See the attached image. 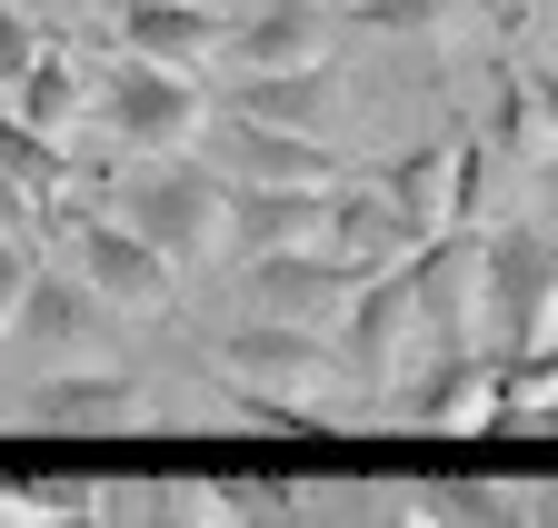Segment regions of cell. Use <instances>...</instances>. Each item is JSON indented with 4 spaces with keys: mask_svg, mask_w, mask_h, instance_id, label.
I'll list each match as a JSON object with an SVG mask.
<instances>
[{
    "mask_svg": "<svg viewBox=\"0 0 558 528\" xmlns=\"http://www.w3.org/2000/svg\"><path fill=\"white\" fill-rule=\"evenodd\" d=\"M230 200H240V189L209 170V160H190V150H170V160H150V170H120V180H110V220L140 230L170 270H180V259L230 249Z\"/></svg>",
    "mask_w": 558,
    "mask_h": 528,
    "instance_id": "obj_1",
    "label": "cell"
},
{
    "mask_svg": "<svg viewBox=\"0 0 558 528\" xmlns=\"http://www.w3.org/2000/svg\"><path fill=\"white\" fill-rule=\"evenodd\" d=\"M90 120H100V140L140 150V160H170L190 150L199 130H209V90L190 71H160V60H110V71L90 81Z\"/></svg>",
    "mask_w": 558,
    "mask_h": 528,
    "instance_id": "obj_2",
    "label": "cell"
},
{
    "mask_svg": "<svg viewBox=\"0 0 558 528\" xmlns=\"http://www.w3.org/2000/svg\"><path fill=\"white\" fill-rule=\"evenodd\" d=\"M558 299V240L538 220H499L478 240V309H488V359H529L538 349V319Z\"/></svg>",
    "mask_w": 558,
    "mask_h": 528,
    "instance_id": "obj_3",
    "label": "cell"
},
{
    "mask_svg": "<svg viewBox=\"0 0 558 528\" xmlns=\"http://www.w3.org/2000/svg\"><path fill=\"white\" fill-rule=\"evenodd\" d=\"M60 220V240H70V270H81L90 290H100V309H120V319H150V309H170L180 299V270L140 240V230H120L110 210H50Z\"/></svg>",
    "mask_w": 558,
    "mask_h": 528,
    "instance_id": "obj_4",
    "label": "cell"
},
{
    "mask_svg": "<svg viewBox=\"0 0 558 528\" xmlns=\"http://www.w3.org/2000/svg\"><path fill=\"white\" fill-rule=\"evenodd\" d=\"M199 160L220 170L230 189H339L349 180V150L300 140V130H269V120H240V110H209Z\"/></svg>",
    "mask_w": 558,
    "mask_h": 528,
    "instance_id": "obj_5",
    "label": "cell"
},
{
    "mask_svg": "<svg viewBox=\"0 0 558 528\" xmlns=\"http://www.w3.org/2000/svg\"><path fill=\"white\" fill-rule=\"evenodd\" d=\"M379 270H360V259L339 249H279V259H250L240 290L259 319H290V329H319V319H349V299H360Z\"/></svg>",
    "mask_w": 558,
    "mask_h": 528,
    "instance_id": "obj_6",
    "label": "cell"
},
{
    "mask_svg": "<svg viewBox=\"0 0 558 528\" xmlns=\"http://www.w3.org/2000/svg\"><path fill=\"white\" fill-rule=\"evenodd\" d=\"M110 319H120V309H100V290H90L81 270H40L11 340H21L31 359H50V369H90V359H110Z\"/></svg>",
    "mask_w": 558,
    "mask_h": 528,
    "instance_id": "obj_7",
    "label": "cell"
},
{
    "mask_svg": "<svg viewBox=\"0 0 558 528\" xmlns=\"http://www.w3.org/2000/svg\"><path fill=\"white\" fill-rule=\"evenodd\" d=\"M21 419L70 439V429H140L150 409H140V379H130V369L90 359V369H40V379L21 389Z\"/></svg>",
    "mask_w": 558,
    "mask_h": 528,
    "instance_id": "obj_8",
    "label": "cell"
},
{
    "mask_svg": "<svg viewBox=\"0 0 558 528\" xmlns=\"http://www.w3.org/2000/svg\"><path fill=\"white\" fill-rule=\"evenodd\" d=\"M110 40L130 60H160V71H190L199 81V60L230 50V11H209V0H120Z\"/></svg>",
    "mask_w": 558,
    "mask_h": 528,
    "instance_id": "obj_9",
    "label": "cell"
},
{
    "mask_svg": "<svg viewBox=\"0 0 558 528\" xmlns=\"http://www.w3.org/2000/svg\"><path fill=\"white\" fill-rule=\"evenodd\" d=\"M369 170H379L389 210H399V240H409V259H418V249H439V240L459 230V140H418V150H399V160H369Z\"/></svg>",
    "mask_w": 558,
    "mask_h": 528,
    "instance_id": "obj_10",
    "label": "cell"
},
{
    "mask_svg": "<svg viewBox=\"0 0 558 528\" xmlns=\"http://www.w3.org/2000/svg\"><path fill=\"white\" fill-rule=\"evenodd\" d=\"M230 71H310V60H329V11L319 0H250V11H230Z\"/></svg>",
    "mask_w": 558,
    "mask_h": 528,
    "instance_id": "obj_11",
    "label": "cell"
},
{
    "mask_svg": "<svg viewBox=\"0 0 558 528\" xmlns=\"http://www.w3.org/2000/svg\"><path fill=\"white\" fill-rule=\"evenodd\" d=\"M220 110L269 120V130H300V140H329V120H339V71H329V60H310V71H250V81L220 90Z\"/></svg>",
    "mask_w": 558,
    "mask_h": 528,
    "instance_id": "obj_12",
    "label": "cell"
},
{
    "mask_svg": "<svg viewBox=\"0 0 558 528\" xmlns=\"http://www.w3.org/2000/svg\"><path fill=\"white\" fill-rule=\"evenodd\" d=\"M230 249L240 259L329 249V189H240V200H230Z\"/></svg>",
    "mask_w": 558,
    "mask_h": 528,
    "instance_id": "obj_13",
    "label": "cell"
},
{
    "mask_svg": "<svg viewBox=\"0 0 558 528\" xmlns=\"http://www.w3.org/2000/svg\"><path fill=\"white\" fill-rule=\"evenodd\" d=\"M329 249L360 259V270H409V240H399V210H389L379 170H349L329 189Z\"/></svg>",
    "mask_w": 558,
    "mask_h": 528,
    "instance_id": "obj_14",
    "label": "cell"
},
{
    "mask_svg": "<svg viewBox=\"0 0 558 528\" xmlns=\"http://www.w3.org/2000/svg\"><path fill=\"white\" fill-rule=\"evenodd\" d=\"M90 81H100V71H81V50H60V40H50L31 71H21V90H0V110L31 120L40 140H60L70 120H90Z\"/></svg>",
    "mask_w": 558,
    "mask_h": 528,
    "instance_id": "obj_15",
    "label": "cell"
},
{
    "mask_svg": "<svg viewBox=\"0 0 558 528\" xmlns=\"http://www.w3.org/2000/svg\"><path fill=\"white\" fill-rule=\"evenodd\" d=\"M160 528H279V508L259 489H230V479L180 469V479H160Z\"/></svg>",
    "mask_w": 558,
    "mask_h": 528,
    "instance_id": "obj_16",
    "label": "cell"
},
{
    "mask_svg": "<svg viewBox=\"0 0 558 528\" xmlns=\"http://www.w3.org/2000/svg\"><path fill=\"white\" fill-rule=\"evenodd\" d=\"M0 170H11V180L31 189L40 210H60V189H70V160H60V140H40V130H31V120H11V110H0Z\"/></svg>",
    "mask_w": 558,
    "mask_h": 528,
    "instance_id": "obj_17",
    "label": "cell"
},
{
    "mask_svg": "<svg viewBox=\"0 0 558 528\" xmlns=\"http://www.w3.org/2000/svg\"><path fill=\"white\" fill-rule=\"evenodd\" d=\"M349 21L379 30V40H439L459 21V0H349Z\"/></svg>",
    "mask_w": 558,
    "mask_h": 528,
    "instance_id": "obj_18",
    "label": "cell"
},
{
    "mask_svg": "<svg viewBox=\"0 0 558 528\" xmlns=\"http://www.w3.org/2000/svg\"><path fill=\"white\" fill-rule=\"evenodd\" d=\"M40 50H50V40L31 30V11H21V0H0V90H21V71H31Z\"/></svg>",
    "mask_w": 558,
    "mask_h": 528,
    "instance_id": "obj_19",
    "label": "cell"
},
{
    "mask_svg": "<svg viewBox=\"0 0 558 528\" xmlns=\"http://www.w3.org/2000/svg\"><path fill=\"white\" fill-rule=\"evenodd\" d=\"M31 280H40L31 240H0V329H21V299H31Z\"/></svg>",
    "mask_w": 558,
    "mask_h": 528,
    "instance_id": "obj_20",
    "label": "cell"
},
{
    "mask_svg": "<svg viewBox=\"0 0 558 528\" xmlns=\"http://www.w3.org/2000/svg\"><path fill=\"white\" fill-rule=\"evenodd\" d=\"M40 230H50V210L31 200V189H21L11 170H0V240H40Z\"/></svg>",
    "mask_w": 558,
    "mask_h": 528,
    "instance_id": "obj_21",
    "label": "cell"
},
{
    "mask_svg": "<svg viewBox=\"0 0 558 528\" xmlns=\"http://www.w3.org/2000/svg\"><path fill=\"white\" fill-rule=\"evenodd\" d=\"M538 528H558V499H538Z\"/></svg>",
    "mask_w": 558,
    "mask_h": 528,
    "instance_id": "obj_22",
    "label": "cell"
},
{
    "mask_svg": "<svg viewBox=\"0 0 558 528\" xmlns=\"http://www.w3.org/2000/svg\"><path fill=\"white\" fill-rule=\"evenodd\" d=\"M548 439H558V419H548Z\"/></svg>",
    "mask_w": 558,
    "mask_h": 528,
    "instance_id": "obj_23",
    "label": "cell"
},
{
    "mask_svg": "<svg viewBox=\"0 0 558 528\" xmlns=\"http://www.w3.org/2000/svg\"><path fill=\"white\" fill-rule=\"evenodd\" d=\"M209 11H220V0H209Z\"/></svg>",
    "mask_w": 558,
    "mask_h": 528,
    "instance_id": "obj_24",
    "label": "cell"
},
{
    "mask_svg": "<svg viewBox=\"0 0 558 528\" xmlns=\"http://www.w3.org/2000/svg\"><path fill=\"white\" fill-rule=\"evenodd\" d=\"M339 11H349V0H339Z\"/></svg>",
    "mask_w": 558,
    "mask_h": 528,
    "instance_id": "obj_25",
    "label": "cell"
},
{
    "mask_svg": "<svg viewBox=\"0 0 558 528\" xmlns=\"http://www.w3.org/2000/svg\"><path fill=\"white\" fill-rule=\"evenodd\" d=\"M529 508H538V499H529Z\"/></svg>",
    "mask_w": 558,
    "mask_h": 528,
    "instance_id": "obj_26",
    "label": "cell"
}]
</instances>
